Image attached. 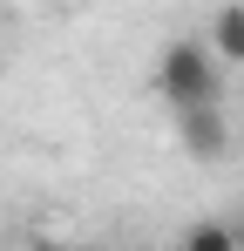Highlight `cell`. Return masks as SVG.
Segmentation results:
<instances>
[{
	"mask_svg": "<svg viewBox=\"0 0 244 251\" xmlns=\"http://www.w3.org/2000/svg\"><path fill=\"white\" fill-rule=\"evenodd\" d=\"M156 95L170 102V116H183V109H210V102L224 95L217 48H210V41H190V34H176V41L163 48V61H156Z\"/></svg>",
	"mask_w": 244,
	"mask_h": 251,
	"instance_id": "1",
	"label": "cell"
},
{
	"mask_svg": "<svg viewBox=\"0 0 244 251\" xmlns=\"http://www.w3.org/2000/svg\"><path fill=\"white\" fill-rule=\"evenodd\" d=\"M176 150H190L197 163H217V156L231 150V116H224V102L183 109V116H176Z\"/></svg>",
	"mask_w": 244,
	"mask_h": 251,
	"instance_id": "2",
	"label": "cell"
},
{
	"mask_svg": "<svg viewBox=\"0 0 244 251\" xmlns=\"http://www.w3.org/2000/svg\"><path fill=\"white\" fill-rule=\"evenodd\" d=\"M210 48H217L224 61H244V7H238V0L210 14Z\"/></svg>",
	"mask_w": 244,
	"mask_h": 251,
	"instance_id": "3",
	"label": "cell"
},
{
	"mask_svg": "<svg viewBox=\"0 0 244 251\" xmlns=\"http://www.w3.org/2000/svg\"><path fill=\"white\" fill-rule=\"evenodd\" d=\"M183 251H244V238L231 224H197V231L183 238Z\"/></svg>",
	"mask_w": 244,
	"mask_h": 251,
	"instance_id": "4",
	"label": "cell"
},
{
	"mask_svg": "<svg viewBox=\"0 0 244 251\" xmlns=\"http://www.w3.org/2000/svg\"><path fill=\"white\" fill-rule=\"evenodd\" d=\"M75 251H95V245H75Z\"/></svg>",
	"mask_w": 244,
	"mask_h": 251,
	"instance_id": "5",
	"label": "cell"
},
{
	"mask_svg": "<svg viewBox=\"0 0 244 251\" xmlns=\"http://www.w3.org/2000/svg\"><path fill=\"white\" fill-rule=\"evenodd\" d=\"M176 251H183V245H176Z\"/></svg>",
	"mask_w": 244,
	"mask_h": 251,
	"instance_id": "6",
	"label": "cell"
}]
</instances>
